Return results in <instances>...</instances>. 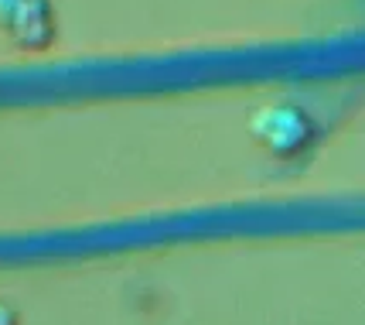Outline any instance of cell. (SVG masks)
<instances>
[{"mask_svg":"<svg viewBox=\"0 0 365 325\" xmlns=\"http://www.w3.org/2000/svg\"><path fill=\"white\" fill-rule=\"evenodd\" d=\"M17 7H21V0H0V28H7V21L14 17Z\"/></svg>","mask_w":365,"mask_h":325,"instance_id":"4","label":"cell"},{"mask_svg":"<svg viewBox=\"0 0 365 325\" xmlns=\"http://www.w3.org/2000/svg\"><path fill=\"white\" fill-rule=\"evenodd\" d=\"M4 31L14 38L21 49L41 51L55 41V14L48 0H21V7L14 11V17L7 21Z\"/></svg>","mask_w":365,"mask_h":325,"instance_id":"2","label":"cell"},{"mask_svg":"<svg viewBox=\"0 0 365 325\" xmlns=\"http://www.w3.org/2000/svg\"><path fill=\"white\" fill-rule=\"evenodd\" d=\"M0 325H21V315H17L14 305L0 301Z\"/></svg>","mask_w":365,"mask_h":325,"instance_id":"3","label":"cell"},{"mask_svg":"<svg viewBox=\"0 0 365 325\" xmlns=\"http://www.w3.org/2000/svg\"><path fill=\"white\" fill-rule=\"evenodd\" d=\"M250 134L259 147H267L273 158H297L314 144V120L301 106L273 103L250 116Z\"/></svg>","mask_w":365,"mask_h":325,"instance_id":"1","label":"cell"}]
</instances>
